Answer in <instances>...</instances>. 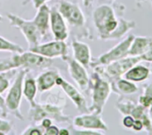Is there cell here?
<instances>
[{
	"mask_svg": "<svg viewBox=\"0 0 152 135\" xmlns=\"http://www.w3.org/2000/svg\"><path fill=\"white\" fill-rule=\"evenodd\" d=\"M110 1H112V2H114V1H116V0H110Z\"/></svg>",
	"mask_w": 152,
	"mask_h": 135,
	"instance_id": "44",
	"label": "cell"
},
{
	"mask_svg": "<svg viewBox=\"0 0 152 135\" xmlns=\"http://www.w3.org/2000/svg\"><path fill=\"white\" fill-rule=\"evenodd\" d=\"M136 1L140 3V2H143V1H145V0H136Z\"/></svg>",
	"mask_w": 152,
	"mask_h": 135,
	"instance_id": "43",
	"label": "cell"
},
{
	"mask_svg": "<svg viewBox=\"0 0 152 135\" xmlns=\"http://www.w3.org/2000/svg\"><path fill=\"white\" fill-rule=\"evenodd\" d=\"M118 20L115 10L109 4H101L97 6L93 12V20L98 32L99 38L108 40L111 33L117 28Z\"/></svg>",
	"mask_w": 152,
	"mask_h": 135,
	"instance_id": "3",
	"label": "cell"
},
{
	"mask_svg": "<svg viewBox=\"0 0 152 135\" xmlns=\"http://www.w3.org/2000/svg\"><path fill=\"white\" fill-rule=\"evenodd\" d=\"M73 126L78 129H86L92 131H102L108 132L109 127L103 119L101 117V115L94 113H84L79 116H77L72 120Z\"/></svg>",
	"mask_w": 152,
	"mask_h": 135,
	"instance_id": "13",
	"label": "cell"
},
{
	"mask_svg": "<svg viewBox=\"0 0 152 135\" xmlns=\"http://www.w3.org/2000/svg\"><path fill=\"white\" fill-rule=\"evenodd\" d=\"M140 56H126L125 58L115 61L106 66H98L94 69L99 72L102 77L113 82L122 77L134 65L140 63Z\"/></svg>",
	"mask_w": 152,
	"mask_h": 135,
	"instance_id": "6",
	"label": "cell"
},
{
	"mask_svg": "<svg viewBox=\"0 0 152 135\" xmlns=\"http://www.w3.org/2000/svg\"><path fill=\"white\" fill-rule=\"evenodd\" d=\"M17 69L22 68L28 71L31 69H46L53 64V60L45 58L38 53L31 51L22 52L21 53H14L12 55Z\"/></svg>",
	"mask_w": 152,
	"mask_h": 135,
	"instance_id": "9",
	"label": "cell"
},
{
	"mask_svg": "<svg viewBox=\"0 0 152 135\" xmlns=\"http://www.w3.org/2000/svg\"><path fill=\"white\" fill-rule=\"evenodd\" d=\"M139 104L142 105L143 107H145L147 109L152 105V97L149 95H142L139 97Z\"/></svg>",
	"mask_w": 152,
	"mask_h": 135,
	"instance_id": "30",
	"label": "cell"
},
{
	"mask_svg": "<svg viewBox=\"0 0 152 135\" xmlns=\"http://www.w3.org/2000/svg\"><path fill=\"white\" fill-rule=\"evenodd\" d=\"M37 92L38 90H37L36 79L31 77H28L26 75L24 81H23L22 93H23V96L25 97L26 101L28 102L30 107H34L37 103L36 96H37Z\"/></svg>",
	"mask_w": 152,
	"mask_h": 135,
	"instance_id": "21",
	"label": "cell"
},
{
	"mask_svg": "<svg viewBox=\"0 0 152 135\" xmlns=\"http://www.w3.org/2000/svg\"><path fill=\"white\" fill-rule=\"evenodd\" d=\"M136 102L131 99L123 97V95H119L117 102H116V108L118 109V112L122 114L123 116L131 115L132 110L136 106Z\"/></svg>",
	"mask_w": 152,
	"mask_h": 135,
	"instance_id": "23",
	"label": "cell"
},
{
	"mask_svg": "<svg viewBox=\"0 0 152 135\" xmlns=\"http://www.w3.org/2000/svg\"><path fill=\"white\" fill-rule=\"evenodd\" d=\"M6 17L11 26L19 29L20 32L24 36L28 43V49L40 44L41 39H43V37L39 33L33 20H26L24 18L20 17L19 15L11 12L7 13Z\"/></svg>",
	"mask_w": 152,
	"mask_h": 135,
	"instance_id": "7",
	"label": "cell"
},
{
	"mask_svg": "<svg viewBox=\"0 0 152 135\" xmlns=\"http://www.w3.org/2000/svg\"><path fill=\"white\" fill-rule=\"evenodd\" d=\"M149 109V115H150V117H151V120L152 123V105L148 109Z\"/></svg>",
	"mask_w": 152,
	"mask_h": 135,
	"instance_id": "41",
	"label": "cell"
},
{
	"mask_svg": "<svg viewBox=\"0 0 152 135\" xmlns=\"http://www.w3.org/2000/svg\"><path fill=\"white\" fill-rule=\"evenodd\" d=\"M10 71V70H9ZM9 71L0 73V93H4L10 87L11 77H9Z\"/></svg>",
	"mask_w": 152,
	"mask_h": 135,
	"instance_id": "26",
	"label": "cell"
},
{
	"mask_svg": "<svg viewBox=\"0 0 152 135\" xmlns=\"http://www.w3.org/2000/svg\"><path fill=\"white\" fill-rule=\"evenodd\" d=\"M50 29L54 40L66 41L69 37V26L56 7L50 10Z\"/></svg>",
	"mask_w": 152,
	"mask_h": 135,
	"instance_id": "14",
	"label": "cell"
},
{
	"mask_svg": "<svg viewBox=\"0 0 152 135\" xmlns=\"http://www.w3.org/2000/svg\"><path fill=\"white\" fill-rule=\"evenodd\" d=\"M73 58L86 69L90 67L92 62V54L89 45L84 42L74 39L71 42Z\"/></svg>",
	"mask_w": 152,
	"mask_h": 135,
	"instance_id": "16",
	"label": "cell"
},
{
	"mask_svg": "<svg viewBox=\"0 0 152 135\" xmlns=\"http://www.w3.org/2000/svg\"><path fill=\"white\" fill-rule=\"evenodd\" d=\"M142 61H146V62H152V47L148 50L145 53L140 56Z\"/></svg>",
	"mask_w": 152,
	"mask_h": 135,
	"instance_id": "35",
	"label": "cell"
},
{
	"mask_svg": "<svg viewBox=\"0 0 152 135\" xmlns=\"http://www.w3.org/2000/svg\"><path fill=\"white\" fill-rule=\"evenodd\" d=\"M151 4H152V0H151Z\"/></svg>",
	"mask_w": 152,
	"mask_h": 135,
	"instance_id": "45",
	"label": "cell"
},
{
	"mask_svg": "<svg viewBox=\"0 0 152 135\" xmlns=\"http://www.w3.org/2000/svg\"><path fill=\"white\" fill-rule=\"evenodd\" d=\"M28 70L26 69H21L19 72L16 73L14 81L12 85L9 87L5 101V106L8 110V113H11L19 120H24V117L20 112V104L21 99L23 96L22 87L23 81L28 74Z\"/></svg>",
	"mask_w": 152,
	"mask_h": 135,
	"instance_id": "4",
	"label": "cell"
},
{
	"mask_svg": "<svg viewBox=\"0 0 152 135\" xmlns=\"http://www.w3.org/2000/svg\"><path fill=\"white\" fill-rule=\"evenodd\" d=\"M2 20H3V16L0 14V21H2Z\"/></svg>",
	"mask_w": 152,
	"mask_h": 135,
	"instance_id": "42",
	"label": "cell"
},
{
	"mask_svg": "<svg viewBox=\"0 0 152 135\" xmlns=\"http://www.w3.org/2000/svg\"><path fill=\"white\" fill-rule=\"evenodd\" d=\"M152 47V37L134 36L128 51V56H141Z\"/></svg>",
	"mask_w": 152,
	"mask_h": 135,
	"instance_id": "18",
	"label": "cell"
},
{
	"mask_svg": "<svg viewBox=\"0 0 152 135\" xmlns=\"http://www.w3.org/2000/svg\"><path fill=\"white\" fill-rule=\"evenodd\" d=\"M70 134L74 135H102V133L98 131H92V130H86V129H78L74 126L71 127Z\"/></svg>",
	"mask_w": 152,
	"mask_h": 135,
	"instance_id": "29",
	"label": "cell"
},
{
	"mask_svg": "<svg viewBox=\"0 0 152 135\" xmlns=\"http://www.w3.org/2000/svg\"><path fill=\"white\" fill-rule=\"evenodd\" d=\"M134 36V35L130 34L126 38H122V40L115 46H113L110 50L102 53L97 59L92 61L90 67L94 69L98 66H106L115 61L128 56V51Z\"/></svg>",
	"mask_w": 152,
	"mask_h": 135,
	"instance_id": "8",
	"label": "cell"
},
{
	"mask_svg": "<svg viewBox=\"0 0 152 135\" xmlns=\"http://www.w3.org/2000/svg\"><path fill=\"white\" fill-rule=\"evenodd\" d=\"M112 91H114L118 95H130L134 94L139 91L138 86L135 83L131 82L126 78H118L113 82H110Z\"/></svg>",
	"mask_w": 152,
	"mask_h": 135,
	"instance_id": "20",
	"label": "cell"
},
{
	"mask_svg": "<svg viewBox=\"0 0 152 135\" xmlns=\"http://www.w3.org/2000/svg\"><path fill=\"white\" fill-rule=\"evenodd\" d=\"M29 1L32 3L33 7H34L35 9H37L38 7H40L41 5L46 4L47 2H49V1H51V0H29Z\"/></svg>",
	"mask_w": 152,
	"mask_h": 135,
	"instance_id": "37",
	"label": "cell"
},
{
	"mask_svg": "<svg viewBox=\"0 0 152 135\" xmlns=\"http://www.w3.org/2000/svg\"><path fill=\"white\" fill-rule=\"evenodd\" d=\"M0 52L21 53L22 52H24V50L20 45H19L10 40H7L6 38L0 36Z\"/></svg>",
	"mask_w": 152,
	"mask_h": 135,
	"instance_id": "24",
	"label": "cell"
},
{
	"mask_svg": "<svg viewBox=\"0 0 152 135\" xmlns=\"http://www.w3.org/2000/svg\"><path fill=\"white\" fill-rule=\"evenodd\" d=\"M151 75V70L150 68L140 65L139 63L131 68L125 75L124 77L134 83H141L146 81L150 78Z\"/></svg>",
	"mask_w": 152,
	"mask_h": 135,
	"instance_id": "19",
	"label": "cell"
},
{
	"mask_svg": "<svg viewBox=\"0 0 152 135\" xmlns=\"http://www.w3.org/2000/svg\"><path fill=\"white\" fill-rule=\"evenodd\" d=\"M28 119L34 124L38 125L43 118L48 117L58 123H69L71 117L63 113V108L52 104L50 102L36 103L34 107H30L28 110Z\"/></svg>",
	"mask_w": 152,
	"mask_h": 135,
	"instance_id": "5",
	"label": "cell"
},
{
	"mask_svg": "<svg viewBox=\"0 0 152 135\" xmlns=\"http://www.w3.org/2000/svg\"><path fill=\"white\" fill-rule=\"evenodd\" d=\"M134 122V118L131 115L124 116V118L122 119V125H123V126H125L127 129H131L133 127Z\"/></svg>",
	"mask_w": 152,
	"mask_h": 135,
	"instance_id": "31",
	"label": "cell"
},
{
	"mask_svg": "<svg viewBox=\"0 0 152 135\" xmlns=\"http://www.w3.org/2000/svg\"><path fill=\"white\" fill-rule=\"evenodd\" d=\"M61 59L67 63L69 74L80 91L87 92L90 89V77L86 68L69 55H66Z\"/></svg>",
	"mask_w": 152,
	"mask_h": 135,
	"instance_id": "10",
	"label": "cell"
},
{
	"mask_svg": "<svg viewBox=\"0 0 152 135\" xmlns=\"http://www.w3.org/2000/svg\"><path fill=\"white\" fill-rule=\"evenodd\" d=\"M58 135H70V131L66 128H61Z\"/></svg>",
	"mask_w": 152,
	"mask_h": 135,
	"instance_id": "39",
	"label": "cell"
},
{
	"mask_svg": "<svg viewBox=\"0 0 152 135\" xmlns=\"http://www.w3.org/2000/svg\"><path fill=\"white\" fill-rule=\"evenodd\" d=\"M28 50L52 60L59 57L62 58L68 55L69 52L68 45L65 43V41L61 40H53L50 42L38 44L37 45L29 48Z\"/></svg>",
	"mask_w": 152,
	"mask_h": 135,
	"instance_id": "11",
	"label": "cell"
},
{
	"mask_svg": "<svg viewBox=\"0 0 152 135\" xmlns=\"http://www.w3.org/2000/svg\"><path fill=\"white\" fill-rule=\"evenodd\" d=\"M143 94L145 95H149V96H151L152 97V80L146 85V86L144 87V90H143Z\"/></svg>",
	"mask_w": 152,
	"mask_h": 135,
	"instance_id": "38",
	"label": "cell"
},
{
	"mask_svg": "<svg viewBox=\"0 0 152 135\" xmlns=\"http://www.w3.org/2000/svg\"><path fill=\"white\" fill-rule=\"evenodd\" d=\"M12 131V125L6 119L0 117V135H5L10 134Z\"/></svg>",
	"mask_w": 152,
	"mask_h": 135,
	"instance_id": "28",
	"label": "cell"
},
{
	"mask_svg": "<svg viewBox=\"0 0 152 135\" xmlns=\"http://www.w3.org/2000/svg\"><path fill=\"white\" fill-rule=\"evenodd\" d=\"M90 89L92 91V105L89 107V112L102 115L112 92L111 84L94 70L90 77Z\"/></svg>",
	"mask_w": 152,
	"mask_h": 135,
	"instance_id": "1",
	"label": "cell"
},
{
	"mask_svg": "<svg viewBox=\"0 0 152 135\" xmlns=\"http://www.w3.org/2000/svg\"><path fill=\"white\" fill-rule=\"evenodd\" d=\"M132 129L135 132H141L142 129H143V124L141 120L139 119H134V125H133V127Z\"/></svg>",
	"mask_w": 152,
	"mask_h": 135,
	"instance_id": "36",
	"label": "cell"
},
{
	"mask_svg": "<svg viewBox=\"0 0 152 135\" xmlns=\"http://www.w3.org/2000/svg\"><path fill=\"white\" fill-rule=\"evenodd\" d=\"M15 69H17V67H16V64L12 56L10 58L0 60V73L6 72V71Z\"/></svg>",
	"mask_w": 152,
	"mask_h": 135,
	"instance_id": "25",
	"label": "cell"
},
{
	"mask_svg": "<svg viewBox=\"0 0 152 135\" xmlns=\"http://www.w3.org/2000/svg\"><path fill=\"white\" fill-rule=\"evenodd\" d=\"M37 13L33 18V21L36 24L42 37L45 38L50 32V10L51 8L46 4H43L37 9Z\"/></svg>",
	"mask_w": 152,
	"mask_h": 135,
	"instance_id": "15",
	"label": "cell"
},
{
	"mask_svg": "<svg viewBox=\"0 0 152 135\" xmlns=\"http://www.w3.org/2000/svg\"><path fill=\"white\" fill-rule=\"evenodd\" d=\"M56 85L61 88L63 93L70 99L77 109L81 114L89 113V107L87 106L86 98L80 93V91H78L73 85H71L61 76H59L56 79Z\"/></svg>",
	"mask_w": 152,
	"mask_h": 135,
	"instance_id": "12",
	"label": "cell"
},
{
	"mask_svg": "<svg viewBox=\"0 0 152 135\" xmlns=\"http://www.w3.org/2000/svg\"><path fill=\"white\" fill-rule=\"evenodd\" d=\"M136 26L134 20H128L123 18H119L118 25L117 28L111 33L108 40H118L122 39L131 29H134Z\"/></svg>",
	"mask_w": 152,
	"mask_h": 135,
	"instance_id": "22",
	"label": "cell"
},
{
	"mask_svg": "<svg viewBox=\"0 0 152 135\" xmlns=\"http://www.w3.org/2000/svg\"><path fill=\"white\" fill-rule=\"evenodd\" d=\"M22 135H42L44 134V130L37 125H32L27 127L22 133Z\"/></svg>",
	"mask_w": 152,
	"mask_h": 135,
	"instance_id": "27",
	"label": "cell"
},
{
	"mask_svg": "<svg viewBox=\"0 0 152 135\" xmlns=\"http://www.w3.org/2000/svg\"><path fill=\"white\" fill-rule=\"evenodd\" d=\"M0 110H1L2 117H7V114H8V110H7L6 106H5V101L2 97L1 93H0Z\"/></svg>",
	"mask_w": 152,
	"mask_h": 135,
	"instance_id": "33",
	"label": "cell"
},
{
	"mask_svg": "<svg viewBox=\"0 0 152 135\" xmlns=\"http://www.w3.org/2000/svg\"><path fill=\"white\" fill-rule=\"evenodd\" d=\"M53 125V120L51 119V118H48V117H45V118H43L42 120H41V122L37 125V126H39L43 130H45V129H46V128H48L50 126H52Z\"/></svg>",
	"mask_w": 152,
	"mask_h": 135,
	"instance_id": "34",
	"label": "cell"
},
{
	"mask_svg": "<svg viewBox=\"0 0 152 135\" xmlns=\"http://www.w3.org/2000/svg\"><path fill=\"white\" fill-rule=\"evenodd\" d=\"M60 128L56 126H50L48 128L44 130V134L45 135H58L59 134Z\"/></svg>",
	"mask_w": 152,
	"mask_h": 135,
	"instance_id": "32",
	"label": "cell"
},
{
	"mask_svg": "<svg viewBox=\"0 0 152 135\" xmlns=\"http://www.w3.org/2000/svg\"><path fill=\"white\" fill-rule=\"evenodd\" d=\"M61 76L56 69H46L43 71L36 79L37 90L43 93L52 90L56 85V79Z\"/></svg>",
	"mask_w": 152,
	"mask_h": 135,
	"instance_id": "17",
	"label": "cell"
},
{
	"mask_svg": "<svg viewBox=\"0 0 152 135\" xmlns=\"http://www.w3.org/2000/svg\"><path fill=\"white\" fill-rule=\"evenodd\" d=\"M82 2H83L84 6H86V7H91L93 5L94 2V0H82Z\"/></svg>",
	"mask_w": 152,
	"mask_h": 135,
	"instance_id": "40",
	"label": "cell"
},
{
	"mask_svg": "<svg viewBox=\"0 0 152 135\" xmlns=\"http://www.w3.org/2000/svg\"><path fill=\"white\" fill-rule=\"evenodd\" d=\"M57 9L63 16L68 26L74 29L80 37H88L89 31L86 28V19L80 6L69 0H61Z\"/></svg>",
	"mask_w": 152,
	"mask_h": 135,
	"instance_id": "2",
	"label": "cell"
}]
</instances>
